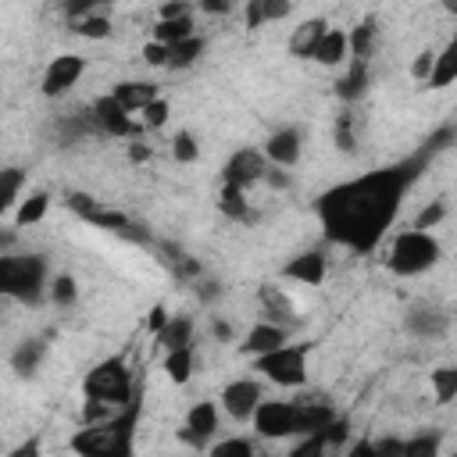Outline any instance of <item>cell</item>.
Masks as SVG:
<instances>
[{
    "mask_svg": "<svg viewBox=\"0 0 457 457\" xmlns=\"http://www.w3.org/2000/svg\"><path fill=\"white\" fill-rule=\"evenodd\" d=\"M196 4H200V11H204V14H214V18L232 14V0H196Z\"/></svg>",
    "mask_w": 457,
    "mask_h": 457,
    "instance_id": "cell-52",
    "label": "cell"
},
{
    "mask_svg": "<svg viewBox=\"0 0 457 457\" xmlns=\"http://www.w3.org/2000/svg\"><path fill=\"white\" fill-rule=\"evenodd\" d=\"M143 61H146L150 68H168V43L150 39V43L143 46Z\"/></svg>",
    "mask_w": 457,
    "mask_h": 457,
    "instance_id": "cell-45",
    "label": "cell"
},
{
    "mask_svg": "<svg viewBox=\"0 0 457 457\" xmlns=\"http://www.w3.org/2000/svg\"><path fill=\"white\" fill-rule=\"evenodd\" d=\"M189 36H196V29H193V14H182V18H157V25H154V39L157 43H182V39H189Z\"/></svg>",
    "mask_w": 457,
    "mask_h": 457,
    "instance_id": "cell-31",
    "label": "cell"
},
{
    "mask_svg": "<svg viewBox=\"0 0 457 457\" xmlns=\"http://www.w3.org/2000/svg\"><path fill=\"white\" fill-rule=\"evenodd\" d=\"M311 61H318L321 68H339V64H346V61H350V32L328 29V32L321 36V43H318V50H314Z\"/></svg>",
    "mask_w": 457,
    "mask_h": 457,
    "instance_id": "cell-24",
    "label": "cell"
},
{
    "mask_svg": "<svg viewBox=\"0 0 457 457\" xmlns=\"http://www.w3.org/2000/svg\"><path fill=\"white\" fill-rule=\"evenodd\" d=\"M204 46H207L204 36H189V39H182V43H171V46H168V68L182 71V68L196 64L200 54H204Z\"/></svg>",
    "mask_w": 457,
    "mask_h": 457,
    "instance_id": "cell-34",
    "label": "cell"
},
{
    "mask_svg": "<svg viewBox=\"0 0 457 457\" xmlns=\"http://www.w3.org/2000/svg\"><path fill=\"white\" fill-rule=\"evenodd\" d=\"M82 393L89 400L111 403V407H125L136 400V382L132 371L125 364V357H104L100 364H93L82 378Z\"/></svg>",
    "mask_w": 457,
    "mask_h": 457,
    "instance_id": "cell-5",
    "label": "cell"
},
{
    "mask_svg": "<svg viewBox=\"0 0 457 457\" xmlns=\"http://www.w3.org/2000/svg\"><path fill=\"white\" fill-rule=\"evenodd\" d=\"M332 139H336V146H339L343 154H357V136H353V114H350V111H343V114L336 118Z\"/></svg>",
    "mask_w": 457,
    "mask_h": 457,
    "instance_id": "cell-39",
    "label": "cell"
},
{
    "mask_svg": "<svg viewBox=\"0 0 457 457\" xmlns=\"http://www.w3.org/2000/svg\"><path fill=\"white\" fill-rule=\"evenodd\" d=\"M457 82V36L436 54V64H432V75H428V89H446Z\"/></svg>",
    "mask_w": 457,
    "mask_h": 457,
    "instance_id": "cell-25",
    "label": "cell"
},
{
    "mask_svg": "<svg viewBox=\"0 0 457 457\" xmlns=\"http://www.w3.org/2000/svg\"><path fill=\"white\" fill-rule=\"evenodd\" d=\"M375 39H378V21L375 18H361L350 29V57H371Z\"/></svg>",
    "mask_w": 457,
    "mask_h": 457,
    "instance_id": "cell-33",
    "label": "cell"
},
{
    "mask_svg": "<svg viewBox=\"0 0 457 457\" xmlns=\"http://www.w3.org/2000/svg\"><path fill=\"white\" fill-rule=\"evenodd\" d=\"M79 218H86L89 225H100V228H111V232H125L132 221L121 214V211H114V207H104L96 196H89V193H68V200H64Z\"/></svg>",
    "mask_w": 457,
    "mask_h": 457,
    "instance_id": "cell-14",
    "label": "cell"
},
{
    "mask_svg": "<svg viewBox=\"0 0 457 457\" xmlns=\"http://www.w3.org/2000/svg\"><path fill=\"white\" fill-rule=\"evenodd\" d=\"M386 453L403 457V439H371V457H386Z\"/></svg>",
    "mask_w": 457,
    "mask_h": 457,
    "instance_id": "cell-49",
    "label": "cell"
},
{
    "mask_svg": "<svg viewBox=\"0 0 457 457\" xmlns=\"http://www.w3.org/2000/svg\"><path fill=\"white\" fill-rule=\"evenodd\" d=\"M443 261V246L428 228H407L393 239L389 253H386V268L400 278L411 275H425L428 268H436Z\"/></svg>",
    "mask_w": 457,
    "mask_h": 457,
    "instance_id": "cell-4",
    "label": "cell"
},
{
    "mask_svg": "<svg viewBox=\"0 0 457 457\" xmlns=\"http://www.w3.org/2000/svg\"><path fill=\"white\" fill-rule=\"evenodd\" d=\"M50 289V264L43 253H0V293L18 303H43Z\"/></svg>",
    "mask_w": 457,
    "mask_h": 457,
    "instance_id": "cell-3",
    "label": "cell"
},
{
    "mask_svg": "<svg viewBox=\"0 0 457 457\" xmlns=\"http://www.w3.org/2000/svg\"><path fill=\"white\" fill-rule=\"evenodd\" d=\"M268 168H271V161H268L264 150H257V146H243V150L228 154V161L221 164V182L246 189V186L264 182V171H268Z\"/></svg>",
    "mask_w": 457,
    "mask_h": 457,
    "instance_id": "cell-8",
    "label": "cell"
},
{
    "mask_svg": "<svg viewBox=\"0 0 457 457\" xmlns=\"http://www.w3.org/2000/svg\"><path fill=\"white\" fill-rule=\"evenodd\" d=\"M439 453V432H421L414 439H403V457H432Z\"/></svg>",
    "mask_w": 457,
    "mask_h": 457,
    "instance_id": "cell-40",
    "label": "cell"
},
{
    "mask_svg": "<svg viewBox=\"0 0 457 457\" xmlns=\"http://www.w3.org/2000/svg\"><path fill=\"white\" fill-rule=\"evenodd\" d=\"M443 214H446V204H443V200H432V204H425V207L418 211L414 228H436V225L443 221Z\"/></svg>",
    "mask_w": 457,
    "mask_h": 457,
    "instance_id": "cell-44",
    "label": "cell"
},
{
    "mask_svg": "<svg viewBox=\"0 0 457 457\" xmlns=\"http://www.w3.org/2000/svg\"><path fill=\"white\" fill-rule=\"evenodd\" d=\"M432 64H436V50H421V54L411 61V75H414L418 82H428V75H432Z\"/></svg>",
    "mask_w": 457,
    "mask_h": 457,
    "instance_id": "cell-46",
    "label": "cell"
},
{
    "mask_svg": "<svg viewBox=\"0 0 457 457\" xmlns=\"http://www.w3.org/2000/svg\"><path fill=\"white\" fill-rule=\"evenodd\" d=\"M39 453V439H29V443H21V446H14L7 457H36Z\"/></svg>",
    "mask_w": 457,
    "mask_h": 457,
    "instance_id": "cell-55",
    "label": "cell"
},
{
    "mask_svg": "<svg viewBox=\"0 0 457 457\" xmlns=\"http://www.w3.org/2000/svg\"><path fill=\"white\" fill-rule=\"evenodd\" d=\"M307 357H311V343H282V346L253 357V371H261L275 386L296 389L307 382Z\"/></svg>",
    "mask_w": 457,
    "mask_h": 457,
    "instance_id": "cell-6",
    "label": "cell"
},
{
    "mask_svg": "<svg viewBox=\"0 0 457 457\" xmlns=\"http://www.w3.org/2000/svg\"><path fill=\"white\" fill-rule=\"evenodd\" d=\"M450 139H457V132L450 125H443L414 154L325 189L314 200V211H318L325 239L339 243V246H346L353 253H371L386 239V232L393 228V221L400 214V204L411 193V186L421 179L428 161L439 150L450 146Z\"/></svg>",
    "mask_w": 457,
    "mask_h": 457,
    "instance_id": "cell-1",
    "label": "cell"
},
{
    "mask_svg": "<svg viewBox=\"0 0 457 457\" xmlns=\"http://www.w3.org/2000/svg\"><path fill=\"white\" fill-rule=\"evenodd\" d=\"M89 114H93L96 132H104V136H136V132H143V125L132 121V111L114 93L96 96L93 107H89Z\"/></svg>",
    "mask_w": 457,
    "mask_h": 457,
    "instance_id": "cell-9",
    "label": "cell"
},
{
    "mask_svg": "<svg viewBox=\"0 0 457 457\" xmlns=\"http://www.w3.org/2000/svg\"><path fill=\"white\" fill-rule=\"evenodd\" d=\"M332 418H336V411L328 400H321V396H300L296 400V436L321 432Z\"/></svg>",
    "mask_w": 457,
    "mask_h": 457,
    "instance_id": "cell-20",
    "label": "cell"
},
{
    "mask_svg": "<svg viewBox=\"0 0 457 457\" xmlns=\"http://www.w3.org/2000/svg\"><path fill=\"white\" fill-rule=\"evenodd\" d=\"M289 11H293V0H246V7H243V25H246L250 32H257V29L268 25V21L289 18Z\"/></svg>",
    "mask_w": 457,
    "mask_h": 457,
    "instance_id": "cell-23",
    "label": "cell"
},
{
    "mask_svg": "<svg viewBox=\"0 0 457 457\" xmlns=\"http://www.w3.org/2000/svg\"><path fill=\"white\" fill-rule=\"evenodd\" d=\"M214 457H253V443L250 439H221L214 446H207Z\"/></svg>",
    "mask_w": 457,
    "mask_h": 457,
    "instance_id": "cell-43",
    "label": "cell"
},
{
    "mask_svg": "<svg viewBox=\"0 0 457 457\" xmlns=\"http://www.w3.org/2000/svg\"><path fill=\"white\" fill-rule=\"evenodd\" d=\"M136 421H139V400L125 403L121 411H114L111 418L96 421V425H82L68 446L75 453H100V457H129L136 446H132V436H136Z\"/></svg>",
    "mask_w": 457,
    "mask_h": 457,
    "instance_id": "cell-2",
    "label": "cell"
},
{
    "mask_svg": "<svg viewBox=\"0 0 457 457\" xmlns=\"http://www.w3.org/2000/svg\"><path fill=\"white\" fill-rule=\"evenodd\" d=\"M168 321H171V314L164 311V303H154V307H150V318H146V325H150V332L157 336V332H161V328H164Z\"/></svg>",
    "mask_w": 457,
    "mask_h": 457,
    "instance_id": "cell-51",
    "label": "cell"
},
{
    "mask_svg": "<svg viewBox=\"0 0 457 457\" xmlns=\"http://www.w3.org/2000/svg\"><path fill=\"white\" fill-rule=\"evenodd\" d=\"M111 93H114V96H118V100L136 114V111H143V107L157 96V86H154V82H132V79H129V82H118Z\"/></svg>",
    "mask_w": 457,
    "mask_h": 457,
    "instance_id": "cell-29",
    "label": "cell"
},
{
    "mask_svg": "<svg viewBox=\"0 0 457 457\" xmlns=\"http://www.w3.org/2000/svg\"><path fill=\"white\" fill-rule=\"evenodd\" d=\"M257 303H261V311H264L268 321H278V325H286V328L296 325V307H293V300L286 296L282 286L261 282V286H257Z\"/></svg>",
    "mask_w": 457,
    "mask_h": 457,
    "instance_id": "cell-19",
    "label": "cell"
},
{
    "mask_svg": "<svg viewBox=\"0 0 457 457\" xmlns=\"http://www.w3.org/2000/svg\"><path fill=\"white\" fill-rule=\"evenodd\" d=\"M214 432H218V403L200 400V403H193V407H189V414H186V425H182L179 439H182V443H189L193 450H207V443H211V436H214Z\"/></svg>",
    "mask_w": 457,
    "mask_h": 457,
    "instance_id": "cell-13",
    "label": "cell"
},
{
    "mask_svg": "<svg viewBox=\"0 0 457 457\" xmlns=\"http://www.w3.org/2000/svg\"><path fill=\"white\" fill-rule=\"evenodd\" d=\"M218 211H221L228 221H246V218H250V200H246V189L221 182V189H218Z\"/></svg>",
    "mask_w": 457,
    "mask_h": 457,
    "instance_id": "cell-28",
    "label": "cell"
},
{
    "mask_svg": "<svg viewBox=\"0 0 457 457\" xmlns=\"http://www.w3.org/2000/svg\"><path fill=\"white\" fill-rule=\"evenodd\" d=\"M318 436H321L325 450H343V443H346V436H350V421L336 414V418H332V421H328V425H325Z\"/></svg>",
    "mask_w": 457,
    "mask_h": 457,
    "instance_id": "cell-42",
    "label": "cell"
},
{
    "mask_svg": "<svg viewBox=\"0 0 457 457\" xmlns=\"http://www.w3.org/2000/svg\"><path fill=\"white\" fill-rule=\"evenodd\" d=\"M46 296H50V303H57V307H75V300H79V282L61 271V275L50 278Z\"/></svg>",
    "mask_w": 457,
    "mask_h": 457,
    "instance_id": "cell-36",
    "label": "cell"
},
{
    "mask_svg": "<svg viewBox=\"0 0 457 457\" xmlns=\"http://www.w3.org/2000/svg\"><path fill=\"white\" fill-rule=\"evenodd\" d=\"M157 343H161L164 350L193 346V318H189V314H171V321L157 332Z\"/></svg>",
    "mask_w": 457,
    "mask_h": 457,
    "instance_id": "cell-30",
    "label": "cell"
},
{
    "mask_svg": "<svg viewBox=\"0 0 457 457\" xmlns=\"http://www.w3.org/2000/svg\"><path fill=\"white\" fill-rule=\"evenodd\" d=\"M21 186H25L21 168H4L0 171V214H11L21 204Z\"/></svg>",
    "mask_w": 457,
    "mask_h": 457,
    "instance_id": "cell-32",
    "label": "cell"
},
{
    "mask_svg": "<svg viewBox=\"0 0 457 457\" xmlns=\"http://www.w3.org/2000/svg\"><path fill=\"white\" fill-rule=\"evenodd\" d=\"M328 275V257L321 250H303L296 253L293 261L282 264V278H293V282H303V286H321Z\"/></svg>",
    "mask_w": 457,
    "mask_h": 457,
    "instance_id": "cell-16",
    "label": "cell"
},
{
    "mask_svg": "<svg viewBox=\"0 0 457 457\" xmlns=\"http://www.w3.org/2000/svg\"><path fill=\"white\" fill-rule=\"evenodd\" d=\"M96 4H104V0H61V7H64V14L75 21V18H86V14H93V7Z\"/></svg>",
    "mask_w": 457,
    "mask_h": 457,
    "instance_id": "cell-47",
    "label": "cell"
},
{
    "mask_svg": "<svg viewBox=\"0 0 457 457\" xmlns=\"http://www.w3.org/2000/svg\"><path fill=\"white\" fill-rule=\"evenodd\" d=\"M182 14H193V7H189L186 0H168V4H161V11H157V18H182Z\"/></svg>",
    "mask_w": 457,
    "mask_h": 457,
    "instance_id": "cell-50",
    "label": "cell"
},
{
    "mask_svg": "<svg viewBox=\"0 0 457 457\" xmlns=\"http://www.w3.org/2000/svg\"><path fill=\"white\" fill-rule=\"evenodd\" d=\"M300 150H303V136H300L296 125H282V129H275V132L264 139V154H268V161L278 164V168H293V164L300 161Z\"/></svg>",
    "mask_w": 457,
    "mask_h": 457,
    "instance_id": "cell-15",
    "label": "cell"
},
{
    "mask_svg": "<svg viewBox=\"0 0 457 457\" xmlns=\"http://www.w3.org/2000/svg\"><path fill=\"white\" fill-rule=\"evenodd\" d=\"M50 211V193L46 189H32L21 196V204L14 207V228H29L36 221H43Z\"/></svg>",
    "mask_w": 457,
    "mask_h": 457,
    "instance_id": "cell-26",
    "label": "cell"
},
{
    "mask_svg": "<svg viewBox=\"0 0 457 457\" xmlns=\"http://www.w3.org/2000/svg\"><path fill=\"white\" fill-rule=\"evenodd\" d=\"M146 157H150V146H146V143H132V146H129V161H132V164H143Z\"/></svg>",
    "mask_w": 457,
    "mask_h": 457,
    "instance_id": "cell-56",
    "label": "cell"
},
{
    "mask_svg": "<svg viewBox=\"0 0 457 457\" xmlns=\"http://www.w3.org/2000/svg\"><path fill=\"white\" fill-rule=\"evenodd\" d=\"M253 428L264 439L296 436V400H261L253 411Z\"/></svg>",
    "mask_w": 457,
    "mask_h": 457,
    "instance_id": "cell-7",
    "label": "cell"
},
{
    "mask_svg": "<svg viewBox=\"0 0 457 457\" xmlns=\"http://www.w3.org/2000/svg\"><path fill=\"white\" fill-rule=\"evenodd\" d=\"M211 332H214V339H221V343H228V339H232V325H228V321H221V318H214V321H211Z\"/></svg>",
    "mask_w": 457,
    "mask_h": 457,
    "instance_id": "cell-54",
    "label": "cell"
},
{
    "mask_svg": "<svg viewBox=\"0 0 457 457\" xmlns=\"http://www.w3.org/2000/svg\"><path fill=\"white\" fill-rule=\"evenodd\" d=\"M196 296H200V303H214L218 296H221V282H214V278H196Z\"/></svg>",
    "mask_w": 457,
    "mask_h": 457,
    "instance_id": "cell-48",
    "label": "cell"
},
{
    "mask_svg": "<svg viewBox=\"0 0 457 457\" xmlns=\"http://www.w3.org/2000/svg\"><path fill=\"white\" fill-rule=\"evenodd\" d=\"M261 400H264V389H261L257 378H236L221 389V407L236 421H253V411H257Z\"/></svg>",
    "mask_w": 457,
    "mask_h": 457,
    "instance_id": "cell-12",
    "label": "cell"
},
{
    "mask_svg": "<svg viewBox=\"0 0 457 457\" xmlns=\"http://www.w3.org/2000/svg\"><path fill=\"white\" fill-rule=\"evenodd\" d=\"M171 157H175L179 164L200 161V143H196V136H193L189 129H179V132L171 136Z\"/></svg>",
    "mask_w": 457,
    "mask_h": 457,
    "instance_id": "cell-37",
    "label": "cell"
},
{
    "mask_svg": "<svg viewBox=\"0 0 457 457\" xmlns=\"http://www.w3.org/2000/svg\"><path fill=\"white\" fill-rule=\"evenodd\" d=\"M82 71H86V57H79V54H61V57H54V61L46 64V71H43V82H39L43 96L57 100V96L71 93V86L82 79Z\"/></svg>",
    "mask_w": 457,
    "mask_h": 457,
    "instance_id": "cell-10",
    "label": "cell"
},
{
    "mask_svg": "<svg viewBox=\"0 0 457 457\" xmlns=\"http://www.w3.org/2000/svg\"><path fill=\"white\" fill-rule=\"evenodd\" d=\"M168 114H171L168 100H164V96H154V100L139 111V125H143V129H161V125L168 121Z\"/></svg>",
    "mask_w": 457,
    "mask_h": 457,
    "instance_id": "cell-41",
    "label": "cell"
},
{
    "mask_svg": "<svg viewBox=\"0 0 457 457\" xmlns=\"http://www.w3.org/2000/svg\"><path fill=\"white\" fill-rule=\"evenodd\" d=\"M325 32H328V21H325L321 14H318V18L300 21V25L289 32V54H293V57H303V61H311Z\"/></svg>",
    "mask_w": 457,
    "mask_h": 457,
    "instance_id": "cell-22",
    "label": "cell"
},
{
    "mask_svg": "<svg viewBox=\"0 0 457 457\" xmlns=\"http://www.w3.org/2000/svg\"><path fill=\"white\" fill-rule=\"evenodd\" d=\"M428 382H432L436 403H450V400H457V364H439V368L428 375Z\"/></svg>",
    "mask_w": 457,
    "mask_h": 457,
    "instance_id": "cell-35",
    "label": "cell"
},
{
    "mask_svg": "<svg viewBox=\"0 0 457 457\" xmlns=\"http://www.w3.org/2000/svg\"><path fill=\"white\" fill-rule=\"evenodd\" d=\"M193 364H196V350H193V346L164 350V375H168L175 386H186V382L193 378Z\"/></svg>",
    "mask_w": 457,
    "mask_h": 457,
    "instance_id": "cell-27",
    "label": "cell"
},
{
    "mask_svg": "<svg viewBox=\"0 0 457 457\" xmlns=\"http://www.w3.org/2000/svg\"><path fill=\"white\" fill-rule=\"evenodd\" d=\"M264 182H268L271 189H286V186H289V175H286V168H278V164H271V168L264 171Z\"/></svg>",
    "mask_w": 457,
    "mask_h": 457,
    "instance_id": "cell-53",
    "label": "cell"
},
{
    "mask_svg": "<svg viewBox=\"0 0 457 457\" xmlns=\"http://www.w3.org/2000/svg\"><path fill=\"white\" fill-rule=\"evenodd\" d=\"M443 7H446L450 14H457V0H443Z\"/></svg>",
    "mask_w": 457,
    "mask_h": 457,
    "instance_id": "cell-57",
    "label": "cell"
},
{
    "mask_svg": "<svg viewBox=\"0 0 457 457\" xmlns=\"http://www.w3.org/2000/svg\"><path fill=\"white\" fill-rule=\"evenodd\" d=\"M368 86H371V64H368V57H350L346 68H343V75L336 79V96L343 104H357L368 93Z\"/></svg>",
    "mask_w": 457,
    "mask_h": 457,
    "instance_id": "cell-17",
    "label": "cell"
},
{
    "mask_svg": "<svg viewBox=\"0 0 457 457\" xmlns=\"http://www.w3.org/2000/svg\"><path fill=\"white\" fill-rule=\"evenodd\" d=\"M282 343H289V328L264 318V321H257V325L243 336L239 350H243L246 357H261V353H268V350H275V346H282Z\"/></svg>",
    "mask_w": 457,
    "mask_h": 457,
    "instance_id": "cell-18",
    "label": "cell"
},
{
    "mask_svg": "<svg viewBox=\"0 0 457 457\" xmlns=\"http://www.w3.org/2000/svg\"><path fill=\"white\" fill-rule=\"evenodd\" d=\"M403 328H407L411 336H418V339H439V336H446V328H450V314H446L439 303L418 300V303L407 307Z\"/></svg>",
    "mask_w": 457,
    "mask_h": 457,
    "instance_id": "cell-11",
    "label": "cell"
},
{
    "mask_svg": "<svg viewBox=\"0 0 457 457\" xmlns=\"http://www.w3.org/2000/svg\"><path fill=\"white\" fill-rule=\"evenodd\" d=\"M71 32L82 36V39H107L111 36V21L104 14H86V18L71 21Z\"/></svg>",
    "mask_w": 457,
    "mask_h": 457,
    "instance_id": "cell-38",
    "label": "cell"
},
{
    "mask_svg": "<svg viewBox=\"0 0 457 457\" xmlns=\"http://www.w3.org/2000/svg\"><path fill=\"white\" fill-rule=\"evenodd\" d=\"M43 357H46V343H43L39 336H29V339H21V343L11 350L7 364H11V371H14L18 378H36Z\"/></svg>",
    "mask_w": 457,
    "mask_h": 457,
    "instance_id": "cell-21",
    "label": "cell"
}]
</instances>
